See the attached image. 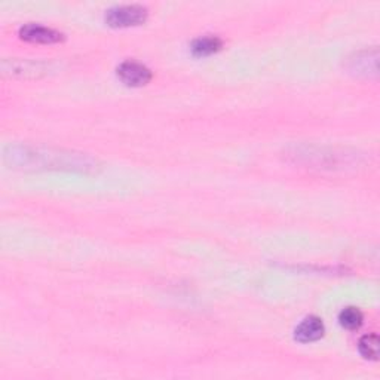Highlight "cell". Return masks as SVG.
I'll list each match as a JSON object with an SVG mask.
<instances>
[{
  "mask_svg": "<svg viewBox=\"0 0 380 380\" xmlns=\"http://www.w3.org/2000/svg\"><path fill=\"white\" fill-rule=\"evenodd\" d=\"M104 18L112 27H129L146 21L147 8L137 3L118 5L105 11Z\"/></svg>",
  "mask_w": 380,
  "mask_h": 380,
  "instance_id": "cell-1",
  "label": "cell"
},
{
  "mask_svg": "<svg viewBox=\"0 0 380 380\" xmlns=\"http://www.w3.org/2000/svg\"><path fill=\"white\" fill-rule=\"evenodd\" d=\"M118 76L128 86H143L150 82L152 72L143 63H138L136 60H127L119 64Z\"/></svg>",
  "mask_w": 380,
  "mask_h": 380,
  "instance_id": "cell-2",
  "label": "cell"
},
{
  "mask_svg": "<svg viewBox=\"0 0 380 380\" xmlns=\"http://www.w3.org/2000/svg\"><path fill=\"white\" fill-rule=\"evenodd\" d=\"M18 34L23 40L33 43H57L64 39V34L61 31L39 23H27L21 25Z\"/></svg>",
  "mask_w": 380,
  "mask_h": 380,
  "instance_id": "cell-3",
  "label": "cell"
},
{
  "mask_svg": "<svg viewBox=\"0 0 380 380\" xmlns=\"http://www.w3.org/2000/svg\"><path fill=\"white\" fill-rule=\"evenodd\" d=\"M325 333V325L321 318L315 315L306 316L294 330V339L300 343H312L320 340Z\"/></svg>",
  "mask_w": 380,
  "mask_h": 380,
  "instance_id": "cell-4",
  "label": "cell"
},
{
  "mask_svg": "<svg viewBox=\"0 0 380 380\" xmlns=\"http://www.w3.org/2000/svg\"><path fill=\"white\" fill-rule=\"evenodd\" d=\"M222 47H223V42L218 36H202L192 42L190 49L193 55L207 57L222 49Z\"/></svg>",
  "mask_w": 380,
  "mask_h": 380,
  "instance_id": "cell-5",
  "label": "cell"
},
{
  "mask_svg": "<svg viewBox=\"0 0 380 380\" xmlns=\"http://www.w3.org/2000/svg\"><path fill=\"white\" fill-rule=\"evenodd\" d=\"M358 349H359V353L362 355V358L370 359V361H376L380 353L379 335L375 333L362 335L358 343Z\"/></svg>",
  "mask_w": 380,
  "mask_h": 380,
  "instance_id": "cell-6",
  "label": "cell"
},
{
  "mask_svg": "<svg viewBox=\"0 0 380 380\" xmlns=\"http://www.w3.org/2000/svg\"><path fill=\"white\" fill-rule=\"evenodd\" d=\"M362 321H364V315L355 306H348L342 309L339 314V322L342 327L348 330H357L361 327Z\"/></svg>",
  "mask_w": 380,
  "mask_h": 380,
  "instance_id": "cell-7",
  "label": "cell"
},
{
  "mask_svg": "<svg viewBox=\"0 0 380 380\" xmlns=\"http://www.w3.org/2000/svg\"><path fill=\"white\" fill-rule=\"evenodd\" d=\"M370 63L371 64H376L377 63V57L376 54L373 57H370V52L368 51H364V52H359V54H357V58L355 60H352V70L355 72L357 70V73H364V75H368L370 72H373L376 73L375 70H371L370 68Z\"/></svg>",
  "mask_w": 380,
  "mask_h": 380,
  "instance_id": "cell-8",
  "label": "cell"
}]
</instances>
